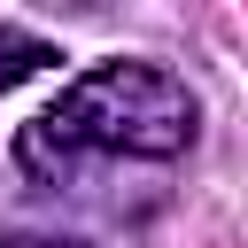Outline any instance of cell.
<instances>
[{
    "label": "cell",
    "instance_id": "6da1fadb",
    "mask_svg": "<svg viewBox=\"0 0 248 248\" xmlns=\"http://www.w3.org/2000/svg\"><path fill=\"white\" fill-rule=\"evenodd\" d=\"M202 132V101L178 70L163 62H140V54H116V62H93L85 78H70L16 140L23 170L31 178H70L78 163L93 155H132V163H170L186 155Z\"/></svg>",
    "mask_w": 248,
    "mask_h": 248
},
{
    "label": "cell",
    "instance_id": "7a4b0ae2",
    "mask_svg": "<svg viewBox=\"0 0 248 248\" xmlns=\"http://www.w3.org/2000/svg\"><path fill=\"white\" fill-rule=\"evenodd\" d=\"M54 62V46L39 39V31H16V23H0V93L8 85H23V78H39Z\"/></svg>",
    "mask_w": 248,
    "mask_h": 248
},
{
    "label": "cell",
    "instance_id": "3957f363",
    "mask_svg": "<svg viewBox=\"0 0 248 248\" xmlns=\"http://www.w3.org/2000/svg\"><path fill=\"white\" fill-rule=\"evenodd\" d=\"M0 248H93V240H54V232H16V240H0Z\"/></svg>",
    "mask_w": 248,
    "mask_h": 248
}]
</instances>
